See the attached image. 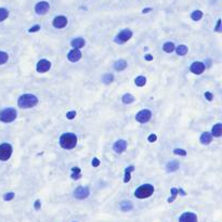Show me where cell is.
<instances>
[{"label": "cell", "mask_w": 222, "mask_h": 222, "mask_svg": "<svg viewBox=\"0 0 222 222\" xmlns=\"http://www.w3.org/2000/svg\"><path fill=\"white\" fill-rule=\"evenodd\" d=\"M77 144V135L72 132L63 133L60 137V145L64 150H73Z\"/></svg>", "instance_id": "6da1fadb"}, {"label": "cell", "mask_w": 222, "mask_h": 222, "mask_svg": "<svg viewBox=\"0 0 222 222\" xmlns=\"http://www.w3.org/2000/svg\"><path fill=\"white\" fill-rule=\"evenodd\" d=\"M38 102V98L35 94H31V93L22 94L18 99V105L20 109H31L34 106H36Z\"/></svg>", "instance_id": "7a4b0ae2"}, {"label": "cell", "mask_w": 222, "mask_h": 222, "mask_svg": "<svg viewBox=\"0 0 222 222\" xmlns=\"http://www.w3.org/2000/svg\"><path fill=\"white\" fill-rule=\"evenodd\" d=\"M154 186L152 184H142L140 185L135 191H134V196L139 199H145L149 198L150 196H152L153 193H154Z\"/></svg>", "instance_id": "3957f363"}, {"label": "cell", "mask_w": 222, "mask_h": 222, "mask_svg": "<svg viewBox=\"0 0 222 222\" xmlns=\"http://www.w3.org/2000/svg\"><path fill=\"white\" fill-rule=\"evenodd\" d=\"M18 117V112L13 107H7V109L0 111V122L9 124L14 122Z\"/></svg>", "instance_id": "277c9868"}, {"label": "cell", "mask_w": 222, "mask_h": 222, "mask_svg": "<svg viewBox=\"0 0 222 222\" xmlns=\"http://www.w3.org/2000/svg\"><path fill=\"white\" fill-rule=\"evenodd\" d=\"M13 152L12 145L10 143H2L0 144V160L5 162L11 157Z\"/></svg>", "instance_id": "5b68a950"}, {"label": "cell", "mask_w": 222, "mask_h": 222, "mask_svg": "<svg viewBox=\"0 0 222 222\" xmlns=\"http://www.w3.org/2000/svg\"><path fill=\"white\" fill-rule=\"evenodd\" d=\"M151 117H152V112L150 109H142L135 115V120L140 124H146L150 122Z\"/></svg>", "instance_id": "8992f818"}, {"label": "cell", "mask_w": 222, "mask_h": 222, "mask_svg": "<svg viewBox=\"0 0 222 222\" xmlns=\"http://www.w3.org/2000/svg\"><path fill=\"white\" fill-rule=\"evenodd\" d=\"M132 37V31L130 29H122L120 33L115 37V42L117 44H125Z\"/></svg>", "instance_id": "52a82bcc"}, {"label": "cell", "mask_w": 222, "mask_h": 222, "mask_svg": "<svg viewBox=\"0 0 222 222\" xmlns=\"http://www.w3.org/2000/svg\"><path fill=\"white\" fill-rule=\"evenodd\" d=\"M90 195V190L87 186H78L74 191V197L77 199H86Z\"/></svg>", "instance_id": "ba28073f"}, {"label": "cell", "mask_w": 222, "mask_h": 222, "mask_svg": "<svg viewBox=\"0 0 222 222\" xmlns=\"http://www.w3.org/2000/svg\"><path fill=\"white\" fill-rule=\"evenodd\" d=\"M179 222H198L197 214L192 211H185L179 217Z\"/></svg>", "instance_id": "9c48e42d"}, {"label": "cell", "mask_w": 222, "mask_h": 222, "mask_svg": "<svg viewBox=\"0 0 222 222\" xmlns=\"http://www.w3.org/2000/svg\"><path fill=\"white\" fill-rule=\"evenodd\" d=\"M50 9V5L49 2H47V1H40V2L36 3L35 5V12L39 15H44L46 14Z\"/></svg>", "instance_id": "30bf717a"}, {"label": "cell", "mask_w": 222, "mask_h": 222, "mask_svg": "<svg viewBox=\"0 0 222 222\" xmlns=\"http://www.w3.org/2000/svg\"><path fill=\"white\" fill-rule=\"evenodd\" d=\"M50 68H51V62L48 61V60L42 59L37 63V72L40 73V74L47 73Z\"/></svg>", "instance_id": "8fae6325"}, {"label": "cell", "mask_w": 222, "mask_h": 222, "mask_svg": "<svg viewBox=\"0 0 222 222\" xmlns=\"http://www.w3.org/2000/svg\"><path fill=\"white\" fill-rule=\"evenodd\" d=\"M205 64L201 62H194L192 63V65L190 66V70H191L193 74H195V75H201V74H203L205 70Z\"/></svg>", "instance_id": "7c38bea8"}, {"label": "cell", "mask_w": 222, "mask_h": 222, "mask_svg": "<svg viewBox=\"0 0 222 222\" xmlns=\"http://www.w3.org/2000/svg\"><path fill=\"white\" fill-rule=\"evenodd\" d=\"M53 26H54L55 28H64L65 26L67 25V18L66 16L64 15H59V16H55L53 22H52Z\"/></svg>", "instance_id": "4fadbf2b"}, {"label": "cell", "mask_w": 222, "mask_h": 222, "mask_svg": "<svg viewBox=\"0 0 222 222\" xmlns=\"http://www.w3.org/2000/svg\"><path fill=\"white\" fill-rule=\"evenodd\" d=\"M113 150L117 154H122V153H124L127 150V142L125 140H118V141L114 143Z\"/></svg>", "instance_id": "5bb4252c"}, {"label": "cell", "mask_w": 222, "mask_h": 222, "mask_svg": "<svg viewBox=\"0 0 222 222\" xmlns=\"http://www.w3.org/2000/svg\"><path fill=\"white\" fill-rule=\"evenodd\" d=\"M67 59L70 60V62H78L80 59H81V52H80V50L78 49H74L72 50V51L68 53V55H67Z\"/></svg>", "instance_id": "9a60e30c"}, {"label": "cell", "mask_w": 222, "mask_h": 222, "mask_svg": "<svg viewBox=\"0 0 222 222\" xmlns=\"http://www.w3.org/2000/svg\"><path fill=\"white\" fill-rule=\"evenodd\" d=\"M119 208L120 210L124 212H128V211H131L133 209V204H132L130 201H122L120 204H119Z\"/></svg>", "instance_id": "2e32d148"}, {"label": "cell", "mask_w": 222, "mask_h": 222, "mask_svg": "<svg viewBox=\"0 0 222 222\" xmlns=\"http://www.w3.org/2000/svg\"><path fill=\"white\" fill-rule=\"evenodd\" d=\"M85 44H86V40L83 38H75L70 41V46L74 49H80V48L85 47Z\"/></svg>", "instance_id": "e0dca14e"}, {"label": "cell", "mask_w": 222, "mask_h": 222, "mask_svg": "<svg viewBox=\"0 0 222 222\" xmlns=\"http://www.w3.org/2000/svg\"><path fill=\"white\" fill-rule=\"evenodd\" d=\"M199 141H201V144H204V145L210 144V143H211V141H212L211 133H209V132H204V133H201Z\"/></svg>", "instance_id": "ac0fdd59"}, {"label": "cell", "mask_w": 222, "mask_h": 222, "mask_svg": "<svg viewBox=\"0 0 222 222\" xmlns=\"http://www.w3.org/2000/svg\"><path fill=\"white\" fill-rule=\"evenodd\" d=\"M179 167H180L179 162H177V160H171V162H169V163L167 164L166 169H167L168 172H175V171L178 170Z\"/></svg>", "instance_id": "d6986e66"}, {"label": "cell", "mask_w": 222, "mask_h": 222, "mask_svg": "<svg viewBox=\"0 0 222 222\" xmlns=\"http://www.w3.org/2000/svg\"><path fill=\"white\" fill-rule=\"evenodd\" d=\"M221 134H222V124L214 125V127H212V129H211L212 137L219 138V137H221Z\"/></svg>", "instance_id": "ffe728a7"}, {"label": "cell", "mask_w": 222, "mask_h": 222, "mask_svg": "<svg viewBox=\"0 0 222 222\" xmlns=\"http://www.w3.org/2000/svg\"><path fill=\"white\" fill-rule=\"evenodd\" d=\"M126 67H127V62L125 60H118V61H116V62L114 63V68L117 72H122Z\"/></svg>", "instance_id": "44dd1931"}, {"label": "cell", "mask_w": 222, "mask_h": 222, "mask_svg": "<svg viewBox=\"0 0 222 222\" xmlns=\"http://www.w3.org/2000/svg\"><path fill=\"white\" fill-rule=\"evenodd\" d=\"M134 170V166H129V167L126 168V170H125V178H124V182L125 183H128L131 179V172Z\"/></svg>", "instance_id": "7402d4cb"}, {"label": "cell", "mask_w": 222, "mask_h": 222, "mask_svg": "<svg viewBox=\"0 0 222 222\" xmlns=\"http://www.w3.org/2000/svg\"><path fill=\"white\" fill-rule=\"evenodd\" d=\"M70 178L73 180H79L81 178V170H80L79 167H74L72 168V175H70Z\"/></svg>", "instance_id": "603a6c76"}, {"label": "cell", "mask_w": 222, "mask_h": 222, "mask_svg": "<svg viewBox=\"0 0 222 222\" xmlns=\"http://www.w3.org/2000/svg\"><path fill=\"white\" fill-rule=\"evenodd\" d=\"M134 83L138 86V87H144L145 83H146V78L144 76H138L135 79H134Z\"/></svg>", "instance_id": "cb8c5ba5"}, {"label": "cell", "mask_w": 222, "mask_h": 222, "mask_svg": "<svg viewBox=\"0 0 222 222\" xmlns=\"http://www.w3.org/2000/svg\"><path fill=\"white\" fill-rule=\"evenodd\" d=\"M122 100L125 104H131L132 102H134V96L132 94H130V93H126V94L122 96Z\"/></svg>", "instance_id": "d4e9b609"}, {"label": "cell", "mask_w": 222, "mask_h": 222, "mask_svg": "<svg viewBox=\"0 0 222 222\" xmlns=\"http://www.w3.org/2000/svg\"><path fill=\"white\" fill-rule=\"evenodd\" d=\"M176 51H177V54H178V55H181V57H182V55H185L186 53H188L189 49H188V47L184 46V44H180V46H179L178 48H177Z\"/></svg>", "instance_id": "484cf974"}, {"label": "cell", "mask_w": 222, "mask_h": 222, "mask_svg": "<svg viewBox=\"0 0 222 222\" xmlns=\"http://www.w3.org/2000/svg\"><path fill=\"white\" fill-rule=\"evenodd\" d=\"M163 50L166 52V53H171V52L175 50V44H173V42H170V41L166 42L163 47Z\"/></svg>", "instance_id": "4316f807"}, {"label": "cell", "mask_w": 222, "mask_h": 222, "mask_svg": "<svg viewBox=\"0 0 222 222\" xmlns=\"http://www.w3.org/2000/svg\"><path fill=\"white\" fill-rule=\"evenodd\" d=\"M201 18H203V12L201 10H195L191 14V18L193 21H199L201 20Z\"/></svg>", "instance_id": "83f0119b"}, {"label": "cell", "mask_w": 222, "mask_h": 222, "mask_svg": "<svg viewBox=\"0 0 222 222\" xmlns=\"http://www.w3.org/2000/svg\"><path fill=\"white\" fill-rule=\"evenodd\" d=\"M9 16V11L5 8H0V22H3Z\"/></svg>", "instance_id": "f1b7e54d"}, {"label": "cell", "mask_w": 222, "mask_h": 222, "mask_svg": "<svg viewBox=\"0 0 222 222\" xmlns=\"http://www.w3.org/2000/svg\"><path fill=\"white\" fill-rule=\"evenodd\" d=\"M114 80V75L113 74H105V75L102 77V81H103L105 85H109Z\"/></svg>", "instance_id": "f546056e"}, {"label": "cell", "mask_w": 222, "mask_h": 222, "mask_svg": "<svg viewBox=\"0 0 222 222\" xmlns=\"http://www.w3.org/2000/svg\"><path fill=\"white\" fill-rule=\"evenodd\" d=\"M8 60H9L8 53L0 51V65H2V64H5V63H7V62H8Z\"/></svg>", "instance_id": "4dcf8cb0"}, {"label": "cell", "mask_w": 222, "mask_h": 222, "mask_svg": "<svg viewBox=\"0 0 222 222\" xmlns=\"http://www.w3.org/2000/svg\"><path fill=\"white\" fill-rule=\"evenodd\" d=\"M178 194H179V189L172 188V189H171V196H170V198L168 199V203H172V201L176 199V197H177Z\"/></svg>", "instance_id": "1f68e13d"}, {"label": "cell", "mask_w": 222, "mask_h": 222, "mask_svg": "<svg viewBox=\"0 0 222 222\" xmlns=\"http://www.w3.org/2000/svg\"><path fill=\"white\" fill-rule=\"evenodd\" d=\"M14 197H15V194L13 193V192H9V193H5V195H3V201H12Z\"/></svg>", "instance_id": "d6a6232c"}, {"label": "cell", "mask_w": 222, "mask_h": 222, "mask_svg": "<svg viewBox=\"0 0 222 222\" xmlns=\"http://www.w3.org/2000/svg\"><path fill=\"white\" fill-rule=\"evenodd\" d=\"M173 154L180 155V156H185L188 153H186L185 150H182V149H175V150H173Z\"/></svg>", "instance_id": "836d02e7"}, {"label": "cell", "mask_w": 222, "mask_h": 222, "mask_svg": "<svg viewBox=\"0 0 222 222\" xmlns=\"http://www.w3.org/2000/svg\"><path fill=\"white\" fill-rule=\"evenodd\" d=\"M34 208H35V210H40V208H41V201H40V199H36V201H35V203H34Z\"/></svg>", "instance_id": "e575fe53"}, {"label": "cell", "mask_w": 222, "mask_h": 222, "mask_svg": "<svg viewBox=\"0 0 222 222\" xmlns=\"http://www.w3.org/2000/svg\"><path fill=\"white\" fill-rule=\"evenodd\" d=\"M66 117L67 119H70V120H72V119H74L76 117V112L75 111H70L68 112V113L66 114Z\"/></svg>", "instance_id": "d590c367"}, {"label": "cell", "mask_w": 222, "mask_h": 222, "mask_svg": "<svg viewBox=\"0 0 222 222\" xmlns=\"http://www.w3.org/2000/svg\"><path fill=\"white\" fill-rule=\"evenodd\" d=\"M39 29H40V25H35V26H33L31 28H29L28 31L29 33H36V31H38Z\"/></svg>", "instance_id": "8d00e7d4"}, {"label": "cell", "mask_w": 222, "mask_h": 222, "mask_svg": "<svg viewBox=\"0 0 222 222\" xmlns=\"http://www.w3.org/2000/svg\"><path fill=\"white\" fill-rule=\"evenodd\" d=\"M204 96H205V98H206L208 101H211L212 99H214V96H212V93H210L209 91H207V92H205Z\"/></svg>", "instance_id": "74e56055"}, {"label": "cell", "mask_w": 222, "mask_h": 222, "mask_svg": "<svg viewBox=\"0 0 222 222\" xmlns=\"http://www.w3.org/2000/svg\"><path fill=\"white\" fill-rule=\"evenodd\" d=\"M214 31H217V33H220V31H221V20H218V22H217V26H216V28H214Z\"/></svg>", "instance_id": "f35d334b"}, {"label": "cell", "mask_w": 222, "mask_h": 222, "mask_svg": "<svg viewBox=\"0 0 222 222\" xmlns=\"http://www.w3.org/2000/svg\"><path fill=\"white\" fill-rule=\"evenodd\" d=\"M91 164H92L93 167H98V166L100 165V160H99L96 157H94V158H93V159H92V163H91Z\"/></svg>", "instance_id": "ab89813d"}, {"label": "cell", "mask_w": 222, "mask_h": 222, "mask_svg": "<svg viewBox=\"0 0 222 222\" xmlns=\"http://www.w3.org/2000/svg\"><path fill=\"white\" fill-rule=\"evenodd\" d=\"M156 140H157L156 134H150V137H149V141H150V142H155Z\"/></svg>", "instance_id": "60d3db41"}, {"label": "cell", "mask_w": 222, "mask_h": 222, "mask_svg": "<svg viewBox=\"0 0 222 222\" xmlns=\"http://www.w3.org/2000/svg\"><path fill=\"white\" fill-rule=\"evenodd\" d=\"M144 59L146 60V61H152L153 59H154V57H153V55H151V54H146L144 57Z\"/></svg>", "instance_id": "b9f144b4"}, {"label": "cell", "mask_w": 222, "mask_h": 222, "mask_svg": "<svg viewBox=\"0 0 222 222\" xmlns=\"http://www.w3.org/2000/svg\"><path fill=\"white\" fill-rule=\"evenodd\" d=\"M150 11H152V9H151V8H146V9H143L142 12L143 13H147V12H150Z\"/></svg>", "instance_id": "7bdbcfd3"}, {"label": "cell", "mask_w": 222, "mask_h": 222, "mask_svg": "<svg viewBox=\"0 0 222 222\" xmlns=\"http://www.w3.org/2000/svg\"><path fill=\"white\" fill-rule=\"evenodd\" d=\"M72 222H78V221H72Z\"/></svg>", "instance_id": "ee69618b"}]
</instances>
